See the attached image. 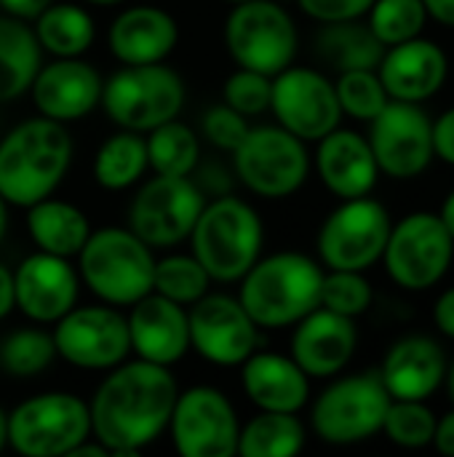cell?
Here are the masks:
<instances>
[{
  "label": "cell",
  "instance_id": "1",
  "mask_svg": "<svg viewBox=\"0 0 454 457\" xmlns=\"http://www.w3.org/2000/svg\"><path fill=\"white\" fill-rule=\"evenodd\" d=\"M177 396L179 386L171 367L126 359L107 370L88 402L91 436L110 455L136 457L169 431Z\"/></svg>",
  "mask_w": 454,
  "mask_h": 457
},
{
  "label": "cell",
  "instance_id": "2",
  "mask_svg": "<svg viewBox=\"0 0 454 457\" xmlns=\"http://www.w3.org/2000/svg\"><path fill=\"white\" fill-rule=\"evenodd\" d=\"M72 134L51 118H27L0 139V195L27 209L62 185L72 166Z\"/></svg>",
  "mask_w": 454,
  "mask_h": 457
},
{
  "label": "cell",
  "instance_id": "3",
  "mask_svg": "<svg viewBox=\"0 0 454 457\" xmlns=\"http://www.w3.org/2000/svg\"><path fill=\"white\" fill-rule=\"evenodd\" d=\"M324 268L302 252L260 257L238 281V300L260 329L294 327L321 305Z\"/></svg>",
  "mask_w": 454,
  "mask_h": 457
},
{
  "label": "cell",
  "instance_id": "4",
  "mask_svg": "<svg viewBox=\"0 0 454 457\" xmlns=\"http://www.w3.org/2000/svg\"><path fill=\"white\" fill-rule=\"evenodd\" d=\"M187 241L211 281L235 284L262 257L265 222L249 201L227 193L206 198Z\"/></svg>",
  "mask_w": 454,
  "mask_h": 457
},
{
  "label": "cell",
  "instance_id": "5",
  "mask_svg": "<svg viewBox=\"0 0 454 457\" xmlns=\"http://www.w3.org/2000/svg\"><path fill=\"white\" fill-rule=\"evenodd\" d=\"M78 276L107 305L128 308L153 292L155 249L128 228L91 230L78 252Z\"/></svg>",
  "mask_w": 454,
  "mask_h": 457
},
{
  "label": "cell",
  "instance_id": "6",
  "mask_svg": "<svg viewBox=\"0 0 454 457\" xmlns=\"http://www.w3.org/2000/svg\"><path fill=\"white\" fill-rule=\"evenodd\" d=\"M185 96V80L174 67L163 62L123 64L104 80L99 104L118 129L147 134L150 129L179 118Z\"/></svg>",
  "mask_w": 454,
  "mask_h": 457
},
{
  "label": "cell",
  "instance_id": "7",
  "mask_svg": "<svg viewBox=\"0 0 454 457\" xmlns=\"http://www.w3.org/2000/svg\"><path fill=\"white\" fill-rule=\"evenodd\" d=\"M88 436V402L70 391L29 396L8 412V447L24 457H67Z\"/></svg>",
  "mask_w": 454,
  "mask_h": 457
},
{
  "label": "cell",
  "instance_id": "8",
  "mask_svg": "<svg viewBox=\"0 0 454 457\" xmlns=\"http://www.w3.org/2000/svg\"><path fill=\"white\" fill-rule=\"evenodd\" d=\"M225 48L238 67L273 78L294 64L297 24L278 0L238 3L225 19Z\"/></svg>",
  "mask_w": 454,
  "mask_h": 457
},
{
  "label": "cell",
  "instance_id": "9",
  "mask_svg": "<svg viewBox=\"0 0 454 457\" xmlns=\"http://www.w3.org/2000/svg\"><path fill=\"white\" fill-rule=\"evenodd\" d=\"M391 402L393 399L383 386L380 372L337 378L313 402V434L334 447L361 445L383 431Z\"/></svg>",
  "mask_w": 454,
  "mask_h": 457
},
{
  "label": "cell",
  "instance_id": "10",
  "mask_svg": "<svg viewBox=\"0 0 454 457\" xmlns=\"http://www.w3.org/2000/svg\"><path fill=\"white\" fill-rule=\"evenodd\" d=\"M238 182L260 198H289L310 174V153L284 126H252L230 153Z\"/></svg>",
  "mask_w": 454,
  "mask_h": 457
},
{
  "label": "cell",
  "instance_id": "11",
  "mask_svg": "<svg viewBox=\"0 0 454 457\" xmlns=\"http://www.w3.org/2000/svg\"><path fill=\"white\" fill-rule=\"evenodd\" d=\"M203 204L206 195L193 177L155 174L134 193L126 228L150 249H174L190 238Z\"/></svg>",
  "mask_w": 454,
  "mask_h": 457
},
{
  "label": "cell",
  "instance_id": "12",
  "mask_svg": "<svg viewBox=\"0 0 454 457\" xmlns=\"http://www.w3.org/2000/svg\"><path fill=\"white\" fill-rule=\"evenodd\" d=\"M393 220L388 209L369 198L343 201L324 222L316 238L318 260L329 270H369L383 260Z\"/></svg>",
  "mask_w": 454,
  "mask_h": 457
},
{
  "label": "cell",
  "instance_id": "13",
  "mask_svg": "<svg viewBox=\"0 0 454 457\" xmlns=\"http://www.w3.org/2000/svg\"><path fill=\"white\" fill-rule=\"evenodd\" d=\"M454 257V238L439 214L412 212L391 228L383 262L388 276L407 292L436 287Z\"/></svg>",
  "mask_w": 454,
  "mask_h": 457
},
{
  "label": "cell",
  "instance_id": "14",
  "mask_svg": "<svg viewBox=\"0 0 454 457\" xmlns=\"http://www.w3.org/2000/svg\"><path fill=\"white\" fill-rule=\"evenodd\" d=\"M169 434L182 457H233L238 453L241 420L222 388L190 386L177 396Z\"/></svg>",
  "mask_w": 454,
  "mask_h": 457
},
{
  "label": "cell",
  "instance_id": "15",
  "mask_svg": "<svg viewBox=\"0 0 454 457\" xmlns=\"http://www.w3.org/2000/svg\"><path fill=\"white\" fill-rule=\"evenodd\" d=\"M56 359L75 370L107 372L128 359V321L115 305H75L54 324Z\"/></svg>",
  "mask_w": 454,
  "mask_h": 457
},
{
  "label": "cell",
  "instance_id": "16",
  "mask_svg": "<svg viewBox=\"0 0 454 457\" xmlns=\"http://www.w3.org/2000/svg\"><path fill=\"white\" fill-rule=\"evenodd\" d=\"M367 139L380 174L393 179L420 177L436 158L433 120L415 102L388 99V104L369 120Z\"/></svg>",
  "mask_w": 454,
  "mask_h": 457
},
{
  "label": "cell",
  "instance_id": "17",
  "mask_svg": "<svg viewBox=\"0 0 454 457\" xmlns=\"http://www.w3.org/2000/svg\"><path fill=\"white\" fill-rule=\"evenodd\" d=\"M270 112L276 115L278 126L302 142H318L343 120L334 80L313 67L294 64L273 75Z\"/></svg>",
  "mask_w": 454,
  "mask_h": 457
},
{
  "label": "cell",
  "instance_id": "18",
  "mask_svg": "<svg viewBox=\"0 0 454 457\" xmlns=\"http://www.w3.org/2000/svg\"><path fill=\"white\" fill-rule=\"evenodd\" d=\"M190 351L214 367H241L260 345V327L238 297L203 295L187 308Z\"/></svg>",
  "mask_w": 454,
  "mask_h": 457
},
{
  "label": "cell",
  "instance_id": "19",
  "mask_svg": "<svg viewBox=\"0 0 454 457\" xmlns=\"http://www.w3.org/2000/svg\"><path fill=\"white\" fill-rule=\"evenodd\" d=\"M16 311L40 327H54L64 313L78 305L80 276L67 257L48 252L27 254L13 270Z\"/></svg>",
  "mask_w": 454,
  "mask_h": 457
},
{
  "label": "cell",
  "instance_id": "20",
  "mask_svg": "<svg viewBox=\"0 0 454 457\" xmlns=\"http://www.w3.org/2000/svg\"><path fill=\"white\" fill-rule=\"evenodd\" d=\"M102 86L104 78L83 56L51 59L48 64H40L29 96L37 115L67 126L99 107Z\"/></svg>",
  "mask_w": 454,
  "mask_h": 457
},
{
  "label": "cell",
  "instance_id": "21",
  "mask_svg": "<svg viewBox=\"0 0 454 457\" xmlns=\"http://www.w3.org/2000/svg\"><path fill=\"white\" fill-rule=\"evenodd\" d=\"M359 345L356 319L340 316L329 308H316L294 324L289 356L310 380H326L340 375Z\"/></svg>",
  "mask_w": 454,
  "mask_h": 457
},
{
  "label": "cell",
  "instance_id": "22",
  "mask_svg": "<svg viewBox=\"0 0 454 457\" xmlns=\"http://www.w3.org/2000/svg\"><path fill=\"white\" fill-rule=\"evenodd\" d=\"M128 337L136 359L174 367L190 351V321L187 308L150 292L134 305H128Z\"/></svg>",
  "mask_w": 454,
  "mask_h": 457
},
{
  "label": "cell",
  "instance_id": "23",
  "mask_svg": "<svg viewBox=\"0 0 454 457\" xmlns=\"http://www.w3.org/2000/svg\"><path fill=\"white\" fill-rule=\"evenodd\" d=\"M447 72L450 64L444 48L420 35L388 46L377 64V75L383 80L388 99L415 102V104L431 99L444 86Z\"/></svg>",
  "mask_w": 454,
  "mask_h": 457
},
{
  "label": "cell",
  "instance_id": "24",
  "mask_svg": "<svg viewBox=\"0 0 454 457\" xmlns=\"http://www.w3.org/2000/svg\"><path fill=\"white\" fill-rule=\"evenodd\" d=\"M313 163L324 187L343 201L369 195L380 177L369 139L340 126L318 139Z\"/></svg>",
  "mask_w": 454,
  "mask_h": 457
},
{
  "label": "cell",
  "instance_id": "25",
  "mask_svg": "<svg viewBox=\"0 0 454 457\" xmlns=\"http://www.w3.org/2000/svg\"><path fill=\"white\" fill-rule=\"evenodd\" d=\"M179 43V21L155 5L123 8L107 32V46L120 64L166 62Z\"/></svg>",
  "mask_w": 454,
  "mask_h": 457
},
{
  "label": "cell",
  "instance_id": "26",
  "mask_svg": "<svg viewBox=\"0 0 454 457\" xmlns=\"http://www.w3.org/2000/svg\"><path fill=\"white\" fill-rule=\"evenodd\" d=\"M377 372L391 399L425 402L447 378V356L433 337L409 335L391 345Z\"/></svg>",
  "mask_w": 454,
  "mask_h": 457
},
{
  "label": "cell",
  "instance_id": "27",
  "mask_svg": "<svg viewBox=\"0 0 454 457\" xmlns=\"http://www.w3.org/2000/svg\"><path fill=\"white\" fill-rule=\"evenodd\" d=\"M246 399L262 412H300L310 402V378L292 356L254 351L241 364Z\"/></svg>",
  "mask_w": 454,
  "mask_h": 457
},
{
  "label": "cell",
  "instance_id": "28",
  "mask_svg": "<svg viewBox=\"0 0 454 457\" xmlns=\"http://www.w3.org/2000/svg\"><path fill=\"white\" fill-rule=\"evenodd\" d=\"M91 230L94 228H91L88 214L72 201L48 195L27 206V233L35 249L40 252L72 260L88 241Z\"/></svg>",
  "mask_w": 454,
  "mask_h": 457
},
{
  "label": "cell",
  "instance_id": "29",
  "mask_svg": "<svg viewBox=\"0 0 454 457\" xmlns=\"http://www.w3.org/2000/svg\"><path fill=\"white\" fill-rule=\"evenodd\" d=\"M43 64V48L29 21L0 13V104L29 91Z\"/></svg>",
  "mask_w": 454,
  "mask_h": 457
},
{
  "label": "cell",
  "instance_id": "30",
  "mask_svg": "<svg viewBox=\"0 0 454 457\" xmlns=\"http://www.w3.org/2000/svg\"><path fill=\"white\" fill-rule=\"evenodd\" d=\"M35 37L51 59L83 56L96 40L94 16L78 3H51L32 19Z\"/></svg>",
  "mask_w": 454,
  "mask_h": 457
},
{
  "label": "cell",
  "instance_id": "31",
  "mask_svg": "<svg viewBox=\"0 0 454 457\" xmlns=\"http://www.w3.org/2000/svg\"><path fill=\"white\" fill-rule=\"evenodd\" d=\"M316 54L326 67L337 72L377 70L385 46L369 29V24H364L361 19H348V21L321 24L316 35Z\"/></svg>",
  "mask_w": 454,
  "mask_h": 457
},
{
  "label": "cell",
  "instance_id": "32",
  "mask_svg": "<svg viewBox=\"0 0 454 457\" xmlns=\"http://www.w3.org/2000/svg\"><path fill=\"white\" fill-rule=\"evenodd\" d=\"M147 171V145L144 134L115 131L110 134L94 155V179L102 190L120 193L134 187Z\"/></svg>",
  "mask_w": 454,
  "mask_h": 457
},
{
  "label": "cell",
  "instance_id": "33",
  "mask_svg": "<svg viewBox=\"0 0 454 457\" xmlns=\"http://www.w3.org/2000/svg\"><path fill=\"white\" fill-rule=\"evenodd\" d=\"M308 431L297 412H262L241 426L238 453L244 457H292L305 447Z\"/></svg>",
  "mask_w": 454,
  "mask_h": 457
},
{
  "label": "cell",
  "instance_id": "34",
  "mask_svg": "<svg viewBox=\"0 0 454 457\" xmlns=\"http://www.w3.org/2000/svg\"><path fill=\"white\" fill-rule=\"evenodd\" d=\"M147 145V169L161 177H193L201 163V139L198 134L171 118L144 134Z\"/></svg>",
  "mask_w": 454,
  "mask_h": 457
},
{
  "label": "cell",
  "instance_id": "35",
  "mask_svg": "<svg viewBox=\"0 0 454 457\" xmlns=\"http://www.w3.org/2000/svg\"><path fill=\"white\" fill-rule=\"evenodd\" d=\"M54 359H56L54 337L51 332L40 329V324L13 329L0 343V367L8 378L16 380L37 378L54 364Z\"/></svg>",
  "mask_w": 454,
  "mask_h": 457
},
{
  "label": "cell",
  "instance_id": "36",
  "mask_svg": "<svg viewBox=\"0 0 454 457\" xmlns=\"http://www.w3.org/2000/svg\"><path fill=\"white\" fill-rule=\"evenodd\" d=\"M211 276L206 268L195 260V254H166L155 260V276H153V292L190 308L211 289Z\"/></svg>",
  "mask_w": 454,
  "mask_h": 457
},
{
  "label": "cell",
  "instance_id": "37",
  "mask_svg": "<svg viewBox=\"0 0 454 457\" xmlns=\"http://www.w3.org/2000/svg\"><path fill=\"white\" fill-rule=\"evenodd\" d=\"M367 16L369 29L385 48L417 37L428 21L423 0H375Z\"/></svg>",
  "mask_w": 454,
  "mask_h": 457
},
{
  "label": "cell",
  "instance_id": "38",
  "mask_svg": "<svg viewBox=\"0 0 454 457\" xmlns=\"http://www.w3.org/2000/svg\"><path fill=\"white\" fill-rule=\"evenodd\" d=\"M334 91H337V102H340L343 115H351L356 120L369 123L388 104V94H385L383 80L375 70L340 72V78L334 80Z\"/></svg>",
  "mask_w": 454,
  "mask_h": 457
},
{
  "label": "cell",
  "instance_id": "39",
  "mask_svg": "<svg viewBox=\"0 0 454 457\" xmlns=\"http://www.w3.org/2000/svg\"><path fill=\"white\" fill-rule=\"evenodd\" d=\"M383 431L393 445L407 447V450H420L433 442L436 415L423 402L393 399L385 412Z\"/></svg>",
  "mask_w": 454,
  "mask_h": 457
},
{
  "label": "cell",
  "instance_id": "40",
  "mask_svg": "<svg viewBox=\"0 0 454 457\" xmlns=\"http://www.w3.org/2000/svg\"><path fill=\"white\" fill-rule=\"evenodd\" d=\"M375 292L361 270H329L321 281V308L359 319L372 308Z\"/></svg>",
  "mask_w": 454,
  "mask_h": 457
},
{
  "label": "cell",
  "instance_id": "41",
  "mask_svg": "<svg viewBox=\"0 0 454 457\" xmlns=\"http://www.w3.org/2000/svg\"><path fill=\"white\" fill-rule=\"evenodd\" d=\"M270 88H273L270 75L238 67L235 72L227 75L222 86V102L246 118L262 115L265 110H270Z\"/></svg>",
  "mask_w": 454,
  "mask_h": 457
},
{
  "label": "cell",
  "instance_id": "42",
  "mask_svg": "<svg viewBox=\"0 0 454 457\" xmlns=\"http://www.w3.org/2000/svg\"><path fill=\"white\" fill-rule=\"evenodd\" d=\"M249 129H252L249 118L241 115L238 110L227 107L225 102L211 104L201 118V134L206 137L209 145H214L222 153H233L244 142Z\"/></svg>",
  "mask_w": 454,
  "mask_h": 457
},
{
  "label": "cell",
  "instance_id": "43",
  "mask_svg": "<svg viewBox=\"0 0 454 457\" xmlns=\"http://www.w3.org/2000/svg\"><path fill=\"white\" fill-rule=\"evenodd\" d=\"M294 3L310 19L329 24V21H348V19L367 16L375 0H294Z\"/></svg>",
  "mask_w": 454,
  "mask_h": 457
},
{
  "label": "cell",
  "instance_id": "44",
  "mask_svg": "<svg viewBox=\"0 0 454 457\" xmlns=\"http://www.w3.org/2000/svg\"><path fill=\"white\" fill-rule=\"evenodd\" d=\"M433 150H436V158L454 166V107H450L433 123Z\"/></svg>",
  "mask_w": 454,
  "mask_h": 457
},
{
  "label": "cell",
  "instance_id": "45",
  "mask_svg": "<svg viewBox=\"0 0 454 457\" xmlns=\"http://www.w3.org/2000/svg\"><path fill=\"white\" fill-rule=\"evenodd\" d=\"M433 324L442 329V335L454 340V287H450L433 305Z\"/></svg>",
  "mask_w": 454,
  "mask_h": 457
},
{
  "label": "cell",
  "instance_id": "46",
  "mask_svg": "<svg viewBox=\"0 0 454 457\" xmlns=\"http://www.w3.org/2000/svg\"><path fill=\"white\" fill-rule=\"evenodd\" d=\"M54 0H0V8L3 13H11L16 19H24V21H32L45 5H51Z\"/></svg>",
  "mask_w": 454,
  "mask_h": 457
},
{
  "label": "cell",
  "instance_id": "47",
  "mask_svg": "<svg viewBox=\"0 0 454 457\" xmlns=\"http://www.w3.org/2000/svg\"><path fill=\"white\" fill-rule=\"evenodd\" d=\"M431 445H436V450L442 455L454 457V410L447 412L442 420H436V431H433V442Z\"/></svg>",
  "mask_w": 454,
  "mask_h": 457
},
{
  "label": "cell",
  "instance_id": "48",
  "mask_svg": "<svg viewBox=\"0 0 454 457\" xmlns=\"http://www.w3.org/2000/svg\"><path fill=\"white\" fill-rule=\"evenodd\" d=\"M16 311V295H13V270L0 262V321L8 319Z\"/></svg>",
  "mask_w": 454,
  "mask_h": 457
},
{
  "label": "cell",
  "instance_id": "49",
  "mask_svg": "<svg viewBox=\"0 0 454 457\" xmlns=\"http://www.w3.org/2000/svg\"><path fill=\"white\" fill-rule=\"evenodd\" d=\"M423 3H425V11L431 19L454 27V0H423Z\"/></svg>",
  "mask_w": 454,
  "mask_h": 457
},
{
  "label": "cell",
  "instance_id": "50",
  "mask_svg": "<svg viewBox=\"0 0 454 457\" xmlns=\"http://www.w3.org/2000/svg\"><path fill=\"white\" fill-rule=\"evenodd\" d=\"M110 455V450L104 447V445H99L94 436H88L86 442H80L72 453L67 457H107Z\"/></svg>",
  "mask_w": 454,
  "mask_h": 457
},
{
  "label": "cell",
  "instance_id": "51",
  "mask_svg": "<svg viewBox=\"0 0 454 457\" xmlns=\"http://www.w3.org/2000/svg\"><path fill=\"white\" fill-rule=\"evenodd\" d=\"M439 217H442V222H444V228L450 230V236L454 238V190L444 198V204H442V212H439Z\"/></svg>",
  "mask_w": 454,
  "mask_h": 457
},
{
  "label": "cell",
  "instance_id": "52",
  "mask_svg": "<svg viewBox=\"0 0 454 457\" xmlns=\"http://www.w3.org/2000/svg\"><path fill=\"white\" fill-rule=\"evenodd\" d=\"M5 236H8V204H5V198L0 195V246H3V241H5Z\"/></svg>",
  "mask_w": 454,
  "mask_h": 457
},
{
  "label": "cell",
  "instance_id": "53",
  "mask_svg": "<svg viewBox=\"0 0 454 457\" xmlns=\"http://www.w3.org/2000/svg\"><path fill=\"white\" fill-rule=\"evenodd\" d=\"M8 447V412L0 407V453Z\"/></svg>",
  "mask_w": 454,
  "mask_h": 457
},
{
  "label": "cell",
  "instance_id": "54",
  "mask_svg": "<svg viewBox=\"0 0 454 457\" xmlns=\"http://www.w3.org/2000/svg\"><path fill=\"white\" fill-rule=\"evenodd\" d=\"M447 388H450V396H452V402H454V361H452V367H447Z\"/></svg>",
  "mask_w": 454,
  "mask_h": 457
},
{
  "label": "cell",
  "instance_id": "55",
  "mask_svg": "<svg viewBox=\"0 0 454 457\" xmlns=\"http://www.w3.org/2000/svg\"><path fill=\"white\" fill-rule=\"evenodd\" d=\"M83 3H88V5H118L123 0H83Z\"/></svg>",
  "mask_w": 454,
  "mask_h": 457
},
{
  "label": "cell",
  "instance_id": "56",
  "mask_svg": "<svg viewBox=\"0 0 454 457\" xmlns=\"http://www.w3.org/2000/svg\"><path fill=\"white\" fill-rule=\"evenodd\" d=\"M225 3H230V5H238V3H249V0H225Z\"/></svg>",
  "mask_w": 454,
  "mask_h": 457
},
{
  "label": "cell",
  "instance_id": "57",
  "mask_svg": "<svg viewBox=\"0 0 454 457\" xmlns=\"http://www.w3.org/2000/svg\"><path fill=\"white\" fill-rule=\"evenodd\" d=\"M278 3H284V5H286V3H289V0H278Z\"/></svg>",
  "mask_w": 454,
  "mask_h": 457
},
{
  "label": "cell",
  "instance_id": "58",
  "mask_svg": "<svg viewBox=\"0 0 454 457\" xmlns=\"http://www.w3.org/2000/svg\"><path fill=\"white\" fill-rule=\"evenodd\" d=\"M0 13H3V8H0Z\"/></svg>",
  "mask_w": 454,
  "mask_h": 457
}]
</instances>
